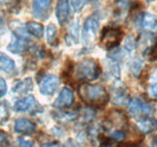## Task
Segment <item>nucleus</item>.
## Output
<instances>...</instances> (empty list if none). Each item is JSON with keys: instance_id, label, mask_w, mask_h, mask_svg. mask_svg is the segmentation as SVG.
Instances as JSON below:
<instances>
[{"instance_id": "473e14b6", "label": "nucleus", "mask_w": 157, "mask_h": 147, "mask_svg": "<svg viewBox=\"0 0 157 147\" xmlns=\"http://www.w3.org/2000/svg\"><path fill=\"white\" fill-rule=\"evenodd\" d=\"M41 147H64V146L58 142H47V143L43 144V145H41Z\"/></svg>"}, {"instance_id": "cd10ccee", "label": "nucleus", "mask_w": 157, "mask_h": 147, "mask_svg": "<svg viewBox=\"0 0 157 147\" xmlns=\"http://www.w3.org/2000/svg\"><path fill=\"white\" fill-rule=\"evenodd\" d=\"M136 44H137V43L135 41V38H133V35H128L126 38L125 42H124V47L127 51L130 52L135 50Z\"/></svg>"}, {"instance_id": "f704fd0d", "label": "nucleus", "mask_w": 157, "mask_h": 147, "mask_svg": "<svg viewBox=\"0 0 157 147\" xmlns=\"http://www.w3.org/2000/svg\"><path fill=\"white\" fill-rule=\"evenodd\" d=\"M2 26H3V19L2 17H0V29L2 28Z\"/></svg>"}, {"instance_id": "bb28decb", "label": "nucleus", "mask_w": 157, "mask_h": 147, "mask_svg": "<svg viewBox=\"0 0 157 147\" xmlns=\"http://www.w3.org/2000/svg\"><path fill=\"white\" fill-rule=\"evenodd\" d=\"M91 0H71V5L75 13H80L87 3Z\"/></svg>"}, {"instance_id": "4be33fe9", "label": "nucleus", "mask_w": 157, "mask_h": 147, "mask_svg": "<svg viewBox=\"0 0 157 147\" xmlns=\"http://www.w3.org/2000/svg\"><path fill=\"white\" fill-rule=\"evenodd\" d=\"M95 114L96 113L93 109L86 107V108H82L80 110L79 114L78 115V118L82 123H87L93 120Z\"/></svg>"}, {"instance_id": "6e6552de", "label": "nucleus", "mask_w": 157, "mask_h": 147, "mask_svg": "<svg viewBox=\"0 0 157 147\" xmlns=\"http://www.w3.org/2000/svg\"><path fill=\"white\" fill-rule=\"evenodd\" d=\"M60 84L61 81L57 76L52 74L45 75L39 81L40 92L45 96H52L57 91Z\"/></svg>"}, {"instance_id": "423d86ee", "label": "nucleus", "mask_w": 157, "mask_h": 147, "mask_svg": "<svg viewBox=\"0 0 157 147\" xmlns=\"http://www.w3.org/2000/svg\"><path fill=\"white\" fill-rule=\"evenodd\" d=\"M110 95L112 102L115 105L126 106L130 102V95L127 87L118 80L111 86Z\"/></svg>"}, {"instance_id": "4468645a", "label": "nucleus", "mask_w": 157, "mask_h": 147, "mask_svg": "<svg viewBox=\"0 0 157 147\" xmlns=\"http://www.w3.org/2000/svg\"><path fill=\"white\" fill-rule=\"evenodd\" d=\"M35 104V100L33 96L29 95L23 99L16 101L14 105V110L16 112H25L32 108Z\"/></svg>"}, {"instance_id": "20e7f679", "label": "nucleus", "mask_w": 157, "mask_h": 147, "mask_svg": "<svg viewBox=\"0 0 157 147\" xmlns=\"http://www.w3.org/2000/svg\"><path fill=\"white\" fill-rule=\"evenodd\" d=\"M22 31V29L19 28L14 32L13 37L7 46L8 51L11 53L21 55L25 53L30 48V41L25 35H24Z\"/></svg>"}, {"instance_id": "1a4fd4ad", "label": "nucleus", "mask_w": 157, "mask_h": 147, "mask_svg": "<svg viewBox=\"0 0 157 147\" xmlns=\"http://www.w3.org/2000/svg\"><path fill=\"white\" fill-rule=\"evenodd\" d=\"M32 13L36 18L46 20L52 11V0H32Z\"/></svg>"}, {"instance_id": "7c9ffc66", "label": "nucleus", "mask_w": 157, "mask_h": 147, "mask_svg": "<svg viewBox=\"0 0 157 147\" xmlns=\"http://www.w3.org/2000/svg\"><path fill=\"white\" fill-rule=\"evenodd\" d=\"M18 142L19 147H35L34 146V143L32 141L26 140L24 138H18Z\"/></svg>"}, {"instance_id": "b1692460", "label": "nucleus", "mask_w": 157, "mask_h": 147, "mask_svg": "<svg viewBox=\"0 0 157 147\" xmlns=\"http://www.w3.org/2000/svg\"><path fill=\"white\" fill-rule=\"evenodd\" d=\"M143 65H144V62L140 58H135L130 61L129 68H130V72H131L133 76L137 77L140 74Z\"/></svg>"}, {"instance_id": "0eeeda50", "label": "nucleus", "mask_w": 157, "mask_h": 147, "mask_svg": "<svg viewBox=\"0 0 157 147\" xmlns=\"http://www.w3.org/2000/svg\"><path fill=\"white\" fill-rule=\"evenodd\" d=\"M129 113L133 117L141 118L151 115L154 110L150 104L144 102L138 98L131 100L128 104Z\"/></svg>"}, {"instance_id": "393cba45", "label": "nucleus", "mask_w": 157, "mask_h": 147, "mask_svg": "<svg viewBox=\"0 0 157 147\" xmlns=\"http://www.w3.org/2000/svg\"><path fill=\"white\" fill-rule=\"evenodd\" d=\"M57 34H58V28L56 25L52 23L49 24L46 30V36H47V41L52 45H55L57 42Z\"/></svg>"}, {"instance_id": "c9c22d12", "label": "nucleus", "mask_w": 157, "mask_h": 147, "mask_svg": "<svg viewBox=\"0 0 157 147\" xmlns=\"http://www.w3.org/2000/svg\"><path fill=\"white\" fill-rule=\"evenodd\" d=\"M145 1L147 2H154L156 0H145Z\"/></svg>"}, {"instance_id": "dca6fc26", "label": "nucleus", "mask_w": 157, "mask_h": 147, "mask_svg": "<svg viewBox=\"0 0 157 147\" xmlns=\"http://www.w3.org/2000/svg\"><path fill=\"white\" fill-rule=\"evenodd\" d=\"M25 28L29 34L38 38H42L44 35V27L38 21H28L25 24Z\"/></svg>"}, {"instance_id": "72a5a7b5", "label": "nucleus", "mask_w": 157, "mask_h": 147, "mask_svg": "<svg viewBox=\"0 0 157 147\" xmlns=\"http://www.w3.org/2000/svg\"><path fill=\"white\" fill-rule=\"evenodd\" d=\"M103 147H121V145H118V144L114 143V142H110V141H107V142H104Z\"/></svg>"}, {"instance_id": "7ed1b4c3", "label": "nucleus", "mask_w": 157, "mask_h": 147, "mask_svg": "<svg viewBox=\"0 0 157 147\" xmlns=\"http://www.w3.org/2000/svg\"><path fill=\"white\" fill-rule=\"evenodd\" d=\"M122 36L123 32L117 28H104L102 31L100 40L101 47L108 51L117 48L121 42Z\"/></svg>"}, {"instance_id": "aec40b11", "label": "nucleus", "mask_w": 157, "mask_h": 147, "mask_svg": "<svg viewBox=\"0 0 157 147\" xmlns=\"http://www.w3.org/2000/svg\"><path fill=\"white\" fill-rule=\"evenodd\" d=\"M15 67V61L7 55H0V72L11 73Z\"/></svg>"}, {"instance_id": "2f4dec72", "label": "nucleus", "mask_w": 157, "mask_h": 147, "mask_svg": "<svg viewBox=\"0 0 157 147\" xmlns=\"http://www.w3.org/2000/svg\"><path fill=\"white\" fill-rule=\"evenodd\" d=\"M7 91V85L6 82L2 77H0V98L2 97Z\"/></svg>"}, {"instance_id": "e433bc0d", "label": "nucleus", "mask_w": 157, "mask_h": 147, "mask_svg": "<svg viewBox=\"0 0 157 147\" xmlns=\"http://www.w3.org/2000/svg\"><path fill=\"white\" fill-rule=\"evenodd\" d=\"M136 147H145V146H143V145H136Z\"/></svg>"}, {"instance_id": "f03ea898", "label": "nucleus", "mask_w": 157, "mask_h": 147, "mask_svg": "<svg viewBox=\"0 0 157 147\" xmlns=\"http://www.w3.org/2000/svg\"><path fill=\"white\" fill-rule=\"evenodd\" d=\"M101 72V69L98 63L91 58H86L76 64L73 73L79 81H92L98 78Z\"/></svg>"}, {"instance_id": "39448f33", "label": "nucleus", "mask_w": 157, "mask_h": 147, "mask_svg": "<svg viewBox=\"0 0 157 147\" xmlns=\"http://www.w3.org/2000/svg\"><path fill=\"white\" fill-rule=\"evenodd\" d=\"M100 28L99 18L95 15L88 17L84 21L83 28V41L87 45H90L96 38Z\"/></svg>"}, {"instance_id": "c756f323", "label": "nucleus", "mask_w": 157, "mask_h": 147, "mask_svg": "<svg viewBox=\"0 0 157 147\" xmlns=\"http://www.w3.org/2000/svg\"><path fill=\"white\" fill-rule=\"evenodd\" d=\"M110 136H111V137L114 140H123L125 138V133L122 130H117L115 131H113Z\"/></svg>"}, {"instance_id": "c85d7f7f", "label": "nucleus", "mask_w": 157, "mask_h": 147, "mask_svg": "<svg viewBox=\"0 0 157 147\" xmlns=\"http://www.w3.org/2000/svg\"><path fill=\"white\" fill-rule=\"evenodd\" d=\"M0 147H9V138L6 132L0 130Z\"/></svg>"}, {"instance_id": "9b49d317", "label": "nucleus", "mask_w": 157, "mask_h": 147, "mask_svg": "<svg viewBox=\"0 0 157 147\" xmlns=\"http://www.w3.org/2000/svg\"><path fill=\"white\" fill-rule=\"evenodd\" d=\"M70 3L69 0H58L55 9L57 20L61 26H64L70 20Z\"/></svg>"}, {"instance_id": "a211bd4d", "label": "nucleus", "mask_w": 157, "mask_h": 147, "mask_svg": "<svg viewBox=\"0 0 157 147\" xmlns=\"http://www.w3.org/2000/svg\"><path fill=\"white\" fill-rule=\"evenodd\" d=\"M79 22L78 21H75L69 27L68 34L66 35V41L67 43L78 44L79 41Z\"/></svg>"}, {"instance_id": "5701e85b", "label": "nucleus", "mask_w": 157, "mask_h": 147, "mask_svg": "<svg viewBox=\"0 0 157 147\" xmlns=\"http://www.w3.org/2000/svg\"><path fill=\"white\" fill-rule=\"evenodd\" d=\"M7 101L0 102V124L7 123L10 117V111H9V105Z\"/></svg>"}, {"instance_id": "f257e3e1", "label": "nucleus", "mask_w": 157, "mask_h": 147, "mask_svg": "<svg viewBox=\"0 0 157 147\" xmlns=\"http://www.w3.org/2000/svg\"><path fill=\"white\" fill-rule=\"evenodd\" d=\"M78 93L81 100L92 107L101 108L110 100L107 91L100 84H83L78 87Z\"/></svg>"}, {"instance_id": "f3484780", "label": "nucleus", "mask_w": 157, "mask_h": 147, "mask_svg": "<svg viewBox=\"0 0 157 147\" xmlns=\"http://www.w3.org/2000/svg\"><path fill=\"white\" fill-rule=\"evenodd\" d=\"M140 22L144 28L153 30L157 27V17L153 14L145 12L141 16Z\"/></svg>"}, {"instance_id": "6ab92c4d", "label": "nucleus", "mask_w": 157, "mask_h": 147, "mask_svg": "<svg viewBox=\"0 0 157 147\" xmlns=\"http://www.w3.org/2000/svg\"><path fill=\"white\" fill-rule=\"evenodd\" d=\"M33 90V82L31 77H28L23 81H20L15 84L12 88L14 93H27Z\"/></svg>"}, {"instance_id": "412c9836", "label": "nucleus", "mask_w": 157, "mask_h": 147, "mask_svg": "<svg viewBox=\"0 0 157 147\" xmlns=\"http://www.w3.org/2000/svg\"><path fill=\"white\" fill-rule=\"evenodd\" d=\"M54 118L61 123H68L78 119V115L73 113L66 112H55L54 113Z\"/></svg>"}, {"instance_id": "9d476101", "label": "nucleus", "mask_w": 157, "mask_h": 147, "mask_svg": "<svg viewBox=\"0 0 157 147\" xmlns=\"http://www.w3.org/2000/svg\"><path fill=\"white\" fill-rule=\"evenodd\" d=\"M74 102H75L74 93L69 88L64 87L60 92L56 100L54 102V107L60 110L67 109L73 106Z\"/></svg>"}, {"instance_id": "ddd939ff", "label": "nucleus", "mask_w": 157, "mask_h": 147, "mask_svg": "<svg viewBox=\"0 0 157 147\" xmlns=\"http://www.w3.org/2000/svg\"><path fill=\"white\" fill-rule=\"evenodd\" d=\"M136 126L140 133L149 134L157 130V120L149 116H144L136 120Z\"/></svg>"}, {"instance_id": "2eb2a0df", "label": "nucleus", "mask_w": 157, "mask_h": 147, "mask_svg": "<svg viewBox=\"0 0 157 147\" xmlns=\"http://www.w3.org/2000/svg\"><path fill=\"white\" fill-rule=\"evenodd\" d=\"M130 6V0H117L116 2L114 15L117 18L124 19L126 18Z\"/></svg>"}, {"instance_id": "a878e982", "label": "nucleus", "mask_w": 157, "mask_h": 147, "mask_svg": "<svg viewBox=\"0 0 157 147\" xmlns=\"http://www.w3.org/2000/svg\"><path fill=\"white\" fill-rule=\"evenodd\" d=\"M148 93L151 97L157 99V70L154 72L151 83L148 86Z\"/></svg>"}, {"instance_id": "4c0bfd02", "label": "nucleus", "mask_w": 157, "mask_h": 147, "mask_svg": "<svg viewBox=\"0 0 157 147\" xmlns=\"http://www.w3.org/2000/svg\"><path fill=\"white\" fill-rule=\"evenodd\" d=\"M0 1H1V0H0Z\"/></svg>"}, {"instance_id": "f8f14e48", "label": "nucleus", "mask_w": 157, "mask_h": 147, "mask_svg": "<svg viewBox=\"0 0 157 147\" xmlns=\"http://www.w3.org/2000/svg\"><path fill=\"white\" fill-rule=\"evenodd\" d=\"M15 131L23 135H31L36 130V125L26 118H19L15 122Z\"/></svg>"}]
</instances>
